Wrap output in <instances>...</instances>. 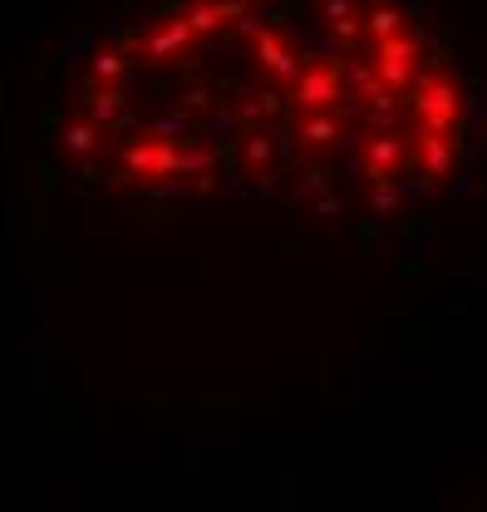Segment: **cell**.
Here are the masks:
<instances>
[{
    "label": "cell",
    "instance_id": "6da1fadb",
    "mask_svg": "<svg viewBox=\"0 0 487 512\" xmlns=\"http://www.w3.org/2000/svg\"><path fill=\"white\" fill-rule=\"evenodd\" d=\"M173 0L89 55L64 148L114 192L340 188L399 207L448 168L458 79L409 10Z\"/></svg>",
    "mask_w": 487,
    "mask_h": 512
}]
</instances>
